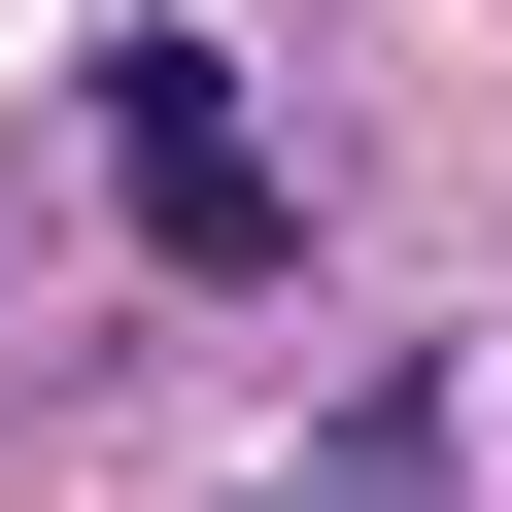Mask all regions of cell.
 <instances>
[{
	"label": "cell",
	"mask_w": 512,
	"mask_h": 512,
	"mask_svg": "<svg viewBox=\"0 0 512 512\" xmlns=\"http://www.w3.org/2000/svg\"><path fill=\"white\" fill-rule=\"evenodd\" d=\"M137 239H171V274H274V239H308V205H274V137H239L205 69H137Z\"/></svg>",
	"instance_id": "1"
}]
</instances>
